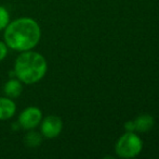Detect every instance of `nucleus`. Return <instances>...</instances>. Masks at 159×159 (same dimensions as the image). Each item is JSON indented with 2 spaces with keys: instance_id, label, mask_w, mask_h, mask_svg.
<instances>
[{
  "instance_id": "1",
  "label": "nucleus",
  "mask_w": 159,
  "mask_h": 159,
  "mask_svg": "<svg viewBox=\"0 0 159 159\" xmlns=\"http://www.w3.org/2000/svg\"><path fill=\"white\" fill-rule=\"evenodd\" d=\"M3 42L15 51H27L35 48L41 38V28L33 17H23L10 21L3 30Z\"/></svg>"
},
{
  "instance_id": "2",
  "label": "nucleus",
  "mask_w": 159,
  "mask_h": 159,
  "mask_svg": "<svg viewBox=\"0 0 159 159\" xmlns=\"http://www.w3.org/2000/svg\"><path fill=\"white\" fill-rule=\"evenodd\" d=\"M48 71V62L44 56L32 50L22 51L16 57L13 72L23 84L33 85L40 82Z\"/></svg>"
},
{
  "instance_id": "3",
  "label": "nucleus",
  "mask_w": 159,
  "mask_h": 159,
  "mask_svg": "<svg viewBox=\"0 0 159 159\" xmlns=\"http://www.w3.org/2000/svg\"><path fill=\"white\" fill-rule=\"evenodd\" d=\"M142 141L133 132H127L118 140L115 151L121 158H133L142 151Z\"/></svg>"
},
{
  "instance_id": "4",
  "label": "nucleus",
  "mask_w": 159,
  "mask_h": 159,
  "mask_svg": "<svg viewBox=\"0 0 159 159\" xmlns=\"http://www.w3.org/2000/svg\"><path fill=\"white\" fill-rule=\"evenodd\" d=\"M42 111L38 107L30 106L25 108L19 116V125L22 129L34 130L40 124L42 120Z\"/></svg>"
},
{
  "instance_id": "5",
  "label": "nucleus",
  "mask_w": 159,
  "mask_h": 159,
  "mask_svg": "<svg viewBox=\"0 0 159 159\" xmlns=\"http://www.w3.org/2000/svg\"><path fill=\"white\" fill-rule=\"evenodd\" d=\"M40 133L46 138H55L63 130V121L60 117L49 115L42 118L40 122Z\"/></svg>"
},
{
  "instance_id": "6",
  "label": "nucleus",
  "mask_w": 159,
  "mask_h": 159,
  "mask_svg": "<svg viewBox=\"0 0 159 159\" xmlns=\"http://www.w3.org/2000/svg\"><path fill=\"white\" fill-rule=\"evenodd\" d=\"M16 112V104L12 98L0 97V120L6 121L13 117Z\"/></svg>"
},
{
  "instance_id": "7",
  "label": "nucleus",
  "mask_w": 159,
  "mask_h": 159,
  "mask_svg": "<svg viewBox=\"0 0 159 159\" xmlns=\"http://www.w3.org/2000/svg\"><path fill=\"white\" fill-rule=\"evenodd\" d=\"M22 92H23V83L16 77L8 80L3 86L4 95L9 98H12V99L19 97L22 94Z\"/></svg>"
},
{
  "instance_id": "8",
  "label": "nucleus",
  "mask_w": 159,
  "mask_h": 159,
  "mask_svg": "<svg viewBox=\"0 0 159 159\" xmlns=\"http://www.w3.org/2000/svg\"><path fill=\"white\" fill-rule=\"evenodd\" d=\"M134 122V127H135V131L138 132H147L154 127V118L152 117L151 115H140L135 120L133 121Z\"/></svg>"
},
{
  "instance_id": "9",
  "label": "nucleus",
  "mask_w": 159,
  "mask_h": 159,
  "mask_svg": "<svg viewBox=\"0 0 159 159\" xmlns=\"http://www.w3.org/2000/svg\"><path fill=\"white\" fill-rule=\"evenodd\" d=\"M42 137H43L42 134L35 131V129L28 130V132L24 136V143H25L26 146L30 147V148H35L42 143Z\"/></svg>"
},
{
  "instance_id": "10",
  "label": "nucleus",
  "mask_w": 159,
  "mask_h": 159,
  "mask_svg": "<svg viewBox=\"0 0 159 159\" xmlns=\"http://www.w3.org/2000/svg\"><path fill=\"white\" fill-rule=\"evenodd\" d=\"M10 23V13L8 9L3 6H0V32L7 27V25Z\"/></svg>"
},
{
  "instance_id": "11",
  "label": "nucleus",
  "mask_w": 159,
  "mask_h": 159,
  "mask_svg": "<svg viewBox=\"0 0 159 159\" xmlns=\"http://www.w3.org/2000/svg\"><path fill=\"white\" fill-rule=\"evenodd\" d=\"M8 51L9 47L7 46V44L4 42H2V40H0V62L6 59V57L8 56Z\"/></svg>"
},
{
  "instance_id": "12",
  "label": "nucleus",
  "mask_w": 159,
  "mask_h": 159,
  "mask_svg": "<svg viewBox=\"0 0 159 159\" xmlns=\"http://www.w3.org/2000/svg\"><path fill=\"white\" fill-rule=\"evenodd\" d=\"M125 129L127 130V132L135 131V127H134V122H133V121H128V122L125 123Z\"/></svg>"
}]
</instances>
